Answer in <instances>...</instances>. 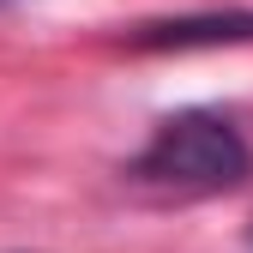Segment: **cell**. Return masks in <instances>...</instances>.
<instances>
[{"label": "cell", "mask_w": 253, "mask_h": 253, "mask_svg": "<svg viewBox=\"0 0 253 253\" xmlns=\"http://www.w3.org/2000/svg\"><path fill=\"white\" fill-rule=\"evenodd\" d=\"M247 37H253V12H205V18L139 24L126 48H211V42H247Z\"/></svg>", "instance_id": "obj_2"}, {"label": "cell", "mask_w": 253, "mask_h": 253, "mask_svg": "<svg viewBox=\"0 0 253 253\" xmlns=\"http://www.w3.org/2000/svg\"><path fill=\"white\" fill-rule=\"evenodd\" d=\"M0 6H12V0H0Z\"/></svg>", "instance_id": "obj_3"}, {"label": "cell", "mask_w": 253, "mask_h": 253, "mask_svg": "<svg viewBox=\"0 0 253 253\" xmlns=\"http://www.w3.org/2000/svg\"><path fill=\"white\" fill-rule=\"evenodd\" d=\"M253 175V145L235 126V115L217 109H181L151 126V139L133 151L126 181L151 187V193H175V199H205V193H229Z\"/></svg>", "instance_id": "obj_1"}]
</instances>
